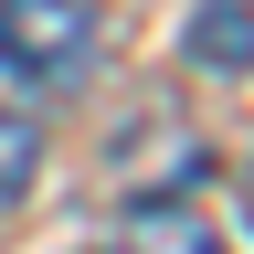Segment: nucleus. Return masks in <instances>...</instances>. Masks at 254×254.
I'll return each mask as SVG.
<instances>
[{
  "instance_id": "3",
  "label": "nucleus",
  "mask_w": 254,
  "mask_h": 254,
  "mask_svg": "<svg viewBox=\"0 0 254 254\" xmlns=\"http://www.w3.org/2000/svg\"><path fill=\"white\" fill-rule=\"evenodd\" d=\"M190 64L201 74H254V0H201L190 11Z\"/></svg>"
},
{
  "instance_id": "1",
  "label": "nucleus",
  "mask_w": 254,
  "mask_h": 254,
  "mask_svg": "<svg viewBox=\"0 0 254 254\" xmlns=\"http://www.w3.org/2000/svg\"><path fill=\"white\" fill-rule=\"evenodd\" d=\"M106 53V21L95 0H0V74L11 85H43V95H74Z\"/></svg>"
},
{
  "instance_id": "2",
  "label": "nucleus",
  "mask_w": 254,
  "mask_h": 254,
  "mask_svg": "<svg viewBox=\"0 0 254 254\" xmlns=\"http://www.w3.org/2000/svg\"><path fill=\"white\" fill-rule=\"evenodd\" d=\"M127 244H138V254H233L190 201H170V190H159V201H148V190L127 201Z\"/></svg>"
},
{
  "instance_id": "4",
  "label": "nucleus",
  "mask_w": 254,
  "mask_h": 254,
  "mask_svg": "<svg viewBox=\"0 0 254 254\" xmlns=\"http://www.w3.org/2000/svg\"><path fill=\"white\" fill-rule=\"evenodd\" d=\"M32 180H43V117L0 106V201H21Z\"/></svg>"
},
{
  "instance_id": "5",
  "label": "nucleus",
  "mask_w": 254,
  "mask_h": 254,
  "mask_svg": "<svg viewBox=\"0 0 254 254\" xmlns=\"http://www.w3.org/2000/svg\"><path fill=\"white\" fill-rule=\"evenodd\" d=\"M244 212H254V180H244Z\"/></svg>"
}]
</instances>
